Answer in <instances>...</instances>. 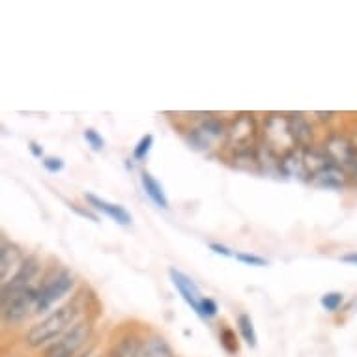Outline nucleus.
Listing matches in <instances>:
<instances>
[{"instance_id": "f257e3e1", "label": "nucleus", "mask_w": 357, "mask_h": 357, "mask_svg": "<svg viewBox=\"0 0 357 357\" xmlns=\"http://www.w3.org/2000/svg\"><path fill=\"white\" fill-rule=\"evenodd\" d=\"M77 314V307L73 303L64 305V307H60L53 312V314H49L45 320H41L38 326L30 329L29 340L30 346H41V344H47L51 340H54L56 337L64 333L66 329L70 328V324L75 320Z\"/></svg>"}, {"instance_id": "f03ea898", "label": "nucleus", "mask_w": 357, "mask_h": 357, "mask_svg": "<svg viewBox=\"0 0 357 357\" xmlns=\"http://www.w3.org/2000/svg\"><path fill=\"white\" fill-rule=\"evenodd\" d=\"M92 328L88 322L75 324L70 331H66L47 350L45 357H75L82 346L90 339Z\"/></svg>"}, {"instance_id": "7ed1b4c3", "label": "nucleus", "mask_w": 357, "mask_h": 357, "mask_svg": "<svg viewBox=\"0 0 357 357\" xmlns=\"http://www.w3.org/2000/svg\"><path fill=\"white\" fill-rule=\"evenodd\" d=\"M73 282H75L73 281V275L66 270L59 271L56 275L47 279L40 288V296H38V303H36V312L41 314V312L51 309V305L54 301H59L60 298H64L66 294L70 292Z\"/></svg>"}, {"instance_id": "20e7f679", "label": "nucleus", "mask_w": 357, "mask_h": 357, "mask_svg": "<svg viewBox=\"0 0 357 357\" xmlns=\"http://www.w3.org/2000/svg\"><path fill=\"white\" fill-rule=\"evenodd\" d=\"M38 296H40V288L30 287L23 292L15 294L6 301H2V314L4 320L10 324L21 322L29 317L30 312H36V303H38Z\"/></svg>"}, {"instance_id": "39448f33", "label": "nucleus", "mask_w": 357, "mask_h": 357, "mask_svg": "<svg viewBox=\"0 0 357 357\" xmlns=\"http://www.w3.org/2000/svg\"><path fill=\"white\" fill-rule=\"evenodd\" d=\"M38 270H40L38 258L29 257L26 260H23V264H21L17 268V271H15V275H13L10 281L2 284V301H6L8 298H12L15 294L23 292V290L32 287V281H34Z\"/></svg>"}, {"instance_id": "423d86ee", "label": "nucleus", "mask_w": 357, "mask_h": 357, "mask_svg": "<svg viewBox=\"0 0 357 357\" xmlns=\"http://www.w3.org/2000/svg\"><path fill=\"white\" fill-rule=\"evenodd\" d=\"M324 150L328 152L329 159H331L337 167H340L342 170H351V172H356L357 150L348 139H344V137L340 135L331 137V139L326 142Z\"/></svg>"}, {"instance_id": "0eeeda50", "label": "nucleus", "mask_w": 357, "mask_h": 357, "mask_svg": "<svg viewBox=\"0 0 357 357\" xmlns=\"http://www.w3.org/2000/svg\"><path fill=\"white\" fill-rule=\"evenodd\" d=\"M227 135H229V144L238 148V153L249 152V146H251L252 139H255V122H252V118L249 114H240L232 123V128L227 131Z\"/></svg>"}, {"instance_id": "6e6552de", "label": "nucleus", "mask_w": 357, "mask_h": 357, "mask_svg": "<svg viewBox=\"0 0 357 357\" xmlns=\"http://www.w3.org/2000/svg\"><path fill=\"white\" fill-rule=\"evenodd\" d=\"M222 135H225V126L217 118H206L199 128H195L191 131L189 141H191V144L195 148H199V150H208Z\"/></svg>"}, {"instance_id": "1a4fd4ad", "label": "nucleus", "mask_w": 357, "mask_h": 357, "mask_svg": "<svg viewBox=\"0 0 357 357\" xmlns=\"http://www.w3.org/2000/svg\"><path fill=\"white\" fill-rule=\"evenodd\" d=\"M170 275V281H172V284L176 287V290L180 292V296L183 298V301L191 307V309L197 312L200 317V303H202V296H200V290L199 287L195 284L193 279H189L185 273H182V271L178 270H172L169 271Z\"/></svg>"}, {"instance_id": "9d476101", "label": "nucleus", "mask_w": 357, "mask_h": 357, "mask_svg": "<svg viewBox=\"0 0 357 357\" xmlns=\"http://www.w3.org/2000/svg\"><path fill=\"white\" fill-rule=\"evenodd\" d=\"M84 197H86V200L94 210L105 213L107 217H111L112 221L118 222V225H123V227L131 225V215H129V211L126 208H122V206L111 204V202H107V200L100 199V197H96L92 193H86Z\"/></svg>"}, {"instance_id": "9b49d317", "label": "nucleus", "mask_w": 357, "mask_h": 357, "mask_svg": "<svg viewBox=\"0 0 357 357\" xmlns=\"http://www.w3.org/2000/svg\"><path fill=\"white\" fill-rule=\"evenodd\" d=\"M310 182L324 189H340L344 188L346 174L344 170L337 167V165H329V167H326V169L312 176Z\"/></svg>"}, {"instance_id": "f8f14e48", "label": "nucleus", "mask_w": 357, "mask_h": 357, "mask_svg": "<svg viewBox=\"0 0 357 357\" xmlns=\"http://www.w3.org/2000/svg\"><path fill=\"white\" fill-rule=\"evenodd\" d=\"M287 122L294 142H296L298 146H307L310 142V139H312L310 126L307 123V120H305L301 114H288Z\"/></svg>"}, {"instance_id": "ddd939ff", "label": "nucleus", "mask_w": 357, "mask_h": 357, "mask_svg": "<svg viewBox=\"0 0 357 357\" xmlns=\"http://www.w3.org/2000/svg\"><path fill=\"white\" fill-rule=\"evenodd\" d=\"M141 182L142 188H144V193L152 199L153 204L167 210V208H169V199H167V195H165L163 188H161V183H159L150 172H142Z\"/></svg>"}, {"instance_id": "4468645a", "label": "nucleus", "mask_w": 357, "mask_h": 357, "mask_svg": "<svg viewBox=\"0 0 357 357\" xmlns=\"http://www.w3.org/2000/svg\"><path fill=\"white\" fill-rule=\"evenodd\" d=\"M0 264H2V284L8 282V275H10V270L15 268V266H21V251L17 247L8 243V241H2V251H0Z\"/></svg>"}, {"instance_id": "2eb2a0df", "label": "nucleus", "mask_w": 357, "mask_h": 357, "mask_svg": "<svg viewBox=\"0 0 357 357\" xmlns=\"http://www.w3.org/2000/svg\"><path fill=\"white\" fill-rule=\"evenodd\" d=\"M139 351H141L139 340L135 337H128L114 348L112 357H139Z\"/></svg>"}, {"instance_id": "dca6fc26", "label": "nucleus", "mask_w": 357, "mask_h": 357, "mask_svg": "<svg viewBox=\"0 0 357 357\" xmlns=\"http://www.w3.org/2000/svg\"><path fill=\"white\" fill-rule=\"evenodd\" d=\"M238 328H240V333L241 337H243V340H245L251 348H255V346H257V331L252 328L251 318L247 317V314H240V317H238Z\"/></svg>"}, {"instance_id": "f3484780", "label": "nucleus", "mask_w": 357, "mask_h": 357, "mask_svg": "<svg viewBox=\"0 0 357 357\" xmlns=\"http://www.w3.org/2000/svg\"><path fill=\"white\" fill-rule=\"evenodd\" d=\"M167 356H169V350H167V344H165L161 339L148 340L146 346L141 348V351H139V357H167Z\"/></svg>"}, {"instance_id": "a211bd4d", "label": "nucleus", "mask_w": 357, "mask_h": 357, "mask_svg": "<svg viewBox=\"0 0 357 357\" xmlns=\"http://www.w3.org/2000/svg\"><path fill=\"white\" fill-rule=\"evenodd\" d=\"M342 301H344V298H342V294L339 292H329L326 294V296H322V299H320V303H322V307L326 310H337L342 305Z\"/></svg>"}, {"instance_id": "6ab92c4d", "label": "nucleus", "mask_w": 357, "mask_h": 357, "mask_svg": "<svg viewBox=\"0 0 357 357\" xmlns=\"http://www.w3.org/2000/svg\"><path fill=\"white\" fill-rule=\"evenodd\" d=\"M153 144V137L152 135H144L139 141V144L135 146V150H133V158L137 159V161H141V159H144L148 155V152H150V148H152Z\"/></svg>"}, {"instance_id": "aec40b11", "label": "nucleus", "mask_w": 357, "mask_h": 357, "mask_svg": "<svg viewBox=\"0 0 357 357\" xmlns=\"http://www.w3.org/2000/svg\"><path fill=\"white\" fill-rule=\"evenodd\" d=\"M84 139H86V142L92 146V150H103V146H105V141H103V137L96 131V129H86L84 131Z\"/></svg>"}, {"instance_id": "412c9836", "label": "nucleus", "mask_w": 357, "mask_h": 357, "mask_svg": "<svg viewBox=\"0 0 357 357\" xmlns=\"http://www.w3.org/2000/svg\"><path fill=\"white\" fill-rule=\"evenodd\" d=\"M217 303L210 298H202V303H200V317L202 318H213L217 314Z\"/></svg>"}, {"instance_id": "4be33fe9", "label": "nucleus", "mask_w": 357, "mask_h": 357, "mask_svg": "<svg viewBox=\"0 0 357 357\" xmlns=\"http://www.w3.org/2000/svg\"><path fill=\"white\" fill-rule=\"evenodd\" d=\"M236 258L240 260V262L247 264V266H258V268H262V266H268V260H264L260 257H255V255H247V252H238Z\"/></svg>"}, {"instance_id": "5701e85b", "label": "nucleus", "mask_w": 357, "mask_h": 357, "mask_svg": "<svg viewBox=\"0 0 357 357\" xmlns=\"http://www.w3.org/2000/svg\"><path fill=\"white\" fill-rule=\"evenodd\" d=\"M43 167L49 170V172H60L64 169V161L60 158H47L43 159Z\"/></svg>"}, {"instance_id": "b1692460", "label": "nucleus", "mask_w": 357, "mask_h": 357, "mask_svg": "<svg viewBox=\"0 0 357 357\" xmlns=\"http://www.w3.org/2000/svg\"><path fill=\"white\" fill-rule=\"evenodd\" d=\"M210 249L213 252H217V255H222V257H236L234 252L230 251L229 247L219 245V243H210Z\"/></svg>"}, {"instance_id": "393cba45", "label": "nucleus", "mask_w": 357, "mask_h": 357, "mask_svg": "<svg viewBox=\"0 0 357 357\" xmlns=\"http://www.w3.org/2000/svg\"><path fill=\"white\" fill-rule=\"evenodd\" d=\"M342 262L357 264V252H351V255H344V257H342Z\"/></svg>"}, {"instance_id": "a878e982", "label": "nucleus", "mask_w": 357, "mask_h": 357, "mask_svg": "<svg viewBox=\"0 0 357 357\" xmlns=\"http://www.w3.org/2000/svg\"><path fill=\"white\" fill-rule=\"evenodd\" d=\"M30 150H32V153H34L36 158H41V153H43V150H40V146H38L36 142H32V144H30Z\"/></svg>"}, {"instance_id": "bb28decb", "label": "nucleus", "mask_w": 357, "mask_h": 357, "mask_svg": "<svg viewBox=\"0 0 357 357\" xmlns=\"http://www.w3.org/2000/svg\"><path fill=\"white\" fill-rule=\"evenodd\" d=\"M335 112H317L318 118H322V120H329V118L333 116Z\"/></svg>"}, {"instance_id": "cd10ccee", "label": "nucleus", "mask_w": 357, "mask_h": 357, "mask_svg": "<svg viewBox=\"0 0 357 357\" xmlns=\"http://www.w3.org/2000/svg\"><path fill=\"white\" fill-rule=\"evenodd\" d=\"M356 178H357V169H356Z\"/></svg>"}, {"instance_id": "c85d7f7f", "label": "nucleus", "mask_w": 357, "mask_h": 357, "mask_svg": "<svg viewBox=\"0 0 357 357\" xmlns=\"http://www.w3.org/2000/svg\"><path fill=\"white\" fill-rule=\"evenodd\" d=\"M82 357H84V356H82Z\"/></svg>"}]
</instances>
